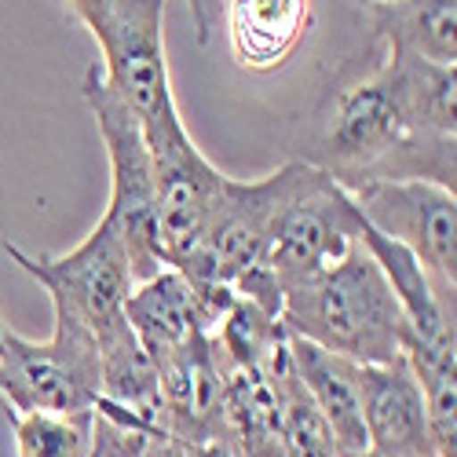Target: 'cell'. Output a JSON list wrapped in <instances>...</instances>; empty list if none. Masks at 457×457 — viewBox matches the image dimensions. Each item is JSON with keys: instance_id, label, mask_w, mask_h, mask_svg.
<instances>
[{"instance_id": "1", "label": "cell", "mask_w": 457, "mask_h": 457, "mask_svg": "<svg viewBox=\"0 0 457 457\" xmlns=\"http://www.w3.org/2000/svg\"><path fill=\"white\" fill-rule=\"evenodd\" d=\"M453 96L457 66L388 48V59L366 81L333 99L312 165L345 187L370 179H428L453 190Z\"/></svg>"}, {"instance_id": "2", "label": "cell", "mask_w": 457, "mask_h": 457, "mask_svg": "<svg viewBox=\"0 0 457 457\" xmlns=\"http://www.w3.org/2000/svg\"><path fill=\"white\" fill-rule=\"evenodd\" d=\"M282 326L359 366L392 362L406 345L403 303L362 242L286 289Z\"/></svg>"}, {"instance_id": "3", "label": "cell", "mask_w": 457, "mask_h": 457, "mask_svg": "<svg viewBox=\"0 0 457 457\" xmlns=\"http://www.w3.org/2000/svg\"><path fill=\"white\" fill-rule=\"evenodd\" d=\"M81 92L96 113V129H99V139L106 143V158H110V205L103 220L121 238L132 278L143 282L150 275L165 271V256L158 242V198H154L150 146L139 118L113 96L99 62L85 70Z\"/></svg>"}, {"instance_id": "4", "label": "cell", "mask_w": 457, "mask_h": 457, "mask_svg": "<svg viewBox=\"0 0 457 457\" xmlns=\"http://www.w3.org/2000/svg\"><path fill=\"white\" fill-rule=\"evenodd\" d=\"M0 399L15 413H88L99 403L96 333L55 312L48 340L0 329Z\"/></svg>"}, {"instance_id": "5", "label": "cell", "mask_w": 457, "mask_h": 457, "mask_svg": "<svg viewBox=\"0 0 457 457\" xmlns=\"http://www.w3.org/2000/svg\"><path fill=\"white\" fill-rule=\"evenodd\" d=\"M362 231V212L352 198L345 183H337L326 169L300 162L296 183L286 195L271 235L268 249H263L260 263L268 268L282 293L308 275L322 271L326 263L340 260Z\"/></svg>"}, {"instance_id": "6", "label": "cell", "mask_w": 457, "mask_h": 457, "mask_svg": "<svg viewBox=\"0 0 457 457\" xmlns=\"http://www.w3.org/2000/svg\"><path fill=\"white\" fill-rule=\"evenodd\" d=\"M150 162H154V198H158V242L165 268L183 271L195 260L212 209L223 190V172L195 146L179 118V106H172L162 118L143 125Z\"/></svg>"}, {"instance_id": "7", "label": "cell", "mask_w": 457, "mask_h": 457, "mask_svg": "<svg viewBox=\"0 0 457 457\" xmlns=\"http://www.w3.org/2000/svg\"><path fill=\"white\" fill-rule=\"evenodd\" d=\"M362 220L406 245L425 268L436 296L453 308L457 289V198L428 179H370L348 187Z\"/></svg>"}, {"instance_id": "8", "label": "cell", "mask_w": 457, "mask_h": 457, "mask_svg": "<svg viewBox=\"0 0 457 457\" xmlns=\"http://www.w3.org/2000/svg\"><path fill=\"white\" fill-rule=\"evenodd\" d=\"M103 52V78L139 125L176 106L165 62V0H113L88 26Z\"/></svg>"}, {"instance_id": "9", "label": "cell", "mask_w": 457, "mask_h": 457, "mask_svg": "<svg viewBox=\"0 0 457 457\" xmlns=\"http://www.w3.org/2000/svg\"><path fill=\"white\" fill-rule=\"evenodd\" d=\"M4 253L33 282L48 289L55 312L73 315L92 333L125 315V296L132 293L136 278L129 268V253L106 220L92 227V235L78 249L59 256H29L12 242H4Z\"/></svg>"}, {"instance_id": "10", "label": "cell", "mask_w": 457, "mask_h": 457, "mask_svg": "<svg viewBox=\"0 0 457 457\" xmlns=\"http://www.w3.org/2000/svg\"><path fill=\"white\" fill-rule=\"evenodd\" d=\"M296 172H300V162H286L278 172L263 179H249V183L227 176L220 202L212 209V220H209V231L195 260L183 268V275L198 282L231 286L242 271L260 263L263 249H268L271 223L296 183Z\"/></svg>"}, {"instance_id": "11", "label": "cell", "mask_w": 457, "mask_h": 457, "mask_svg": "<svg viewBox=\"0 0 457 457\" xmlns=\"http://www.w3.org/2000/svg\"><path fill=\"white\" fill-rule=\"evenodd\" d=\"M235 303L227 282H198L176 268H165L132 286L125 296V319L136 329L150 359L183 348L195 333H216L220 319Z\"/></svg>"}, {"instance_id": "12", "label": "cell", "mask_w": 457, "mask_h": 457, "mask_svg": "<svg viewBox=\"0 0 457 457\" xmlns=\"http://www.w3.org/2000/svg\"><path fill=\"white\" fill-rule=\"evenodd\" d=\"M154 366L162 385V428L195 446L227 443V362L212 333H195Z\"/></svg>"}, {"instance_id": "13", "label": "cell", "mask_w": 457, "mask_h": 457, "mask_svg": "<svg viewBox=\"0 0 457 457\" xmlns=\"http://www.w3.org/2000/svg\"><path fill=\"white\" fill-rule=\"evenodd\" d=\"M359 392L366 443L377 457H436L425 395L406 355L359 366Z\"/></svg>"}, {"instance_id": "14", "label": "cell", "mask_w": 457, "mask_h": 457, "mask_svg": "<svg viewBox=\"0 0 457 457\" xmlns=\"http://www.w3.org/2000/svg\"><path fill=\"white\" fill-rule=\"evenodd\" d=\"M289 359L308 388L312 403L326 417V425L337 443V457L362 453L370 450L366 443V425H362V392H359V362L326 352L312 340L289 333Z\"/></svg>"}, {"instance_id": "15", "label": "cell", "mask_w": 457, "mask_h": 457, "mask_svg": "<svg viewBox=\"0 0 457 457\" xmlns=\"http://www.w3.org/2000/svg\"><path fill=\"white\" fill-rule=\"evenodd\" d=\"M231 55L242 70H278L312 29V0H223Z\"/></svg>"}, {"instance_id": "16", "label": "cell", "mask_w": 457, "mask_h": 457, "mask_svg": "<svg viewBox=\"0 0 457 457\" xmlns=\"http://www.w3.org/2000/svg\"><path fill=\"white\" fill-rule=\"evenodd\" d=\"M99 348V403L103 410L132 413L146 425L162 428V385L158 366L150 352L139 345L129 319H113L103 329H96Z\"/></svg>"}, {"instance_id": "17", "label": "cell", "mask_w": 457, "mask_h": 457, "mask_svg": "<svg viewBox=\"0 0 457 457\" xmlns=\"http://www.w3.org/2000/svg\"><path fill=\"white\" fill-rule=\"evenodd\" d=\"M377 37L392 52H413L428 62L457 59V0H370Z\"/></svg>"}, {"instance_id": "18", "label": "cell", "mask_w": 457, "mask_h": 457, "mask_svg": "<svg viewBox=\"0 0 457 457\" xmlns=\"http://www.w3.org/2000/svg\"><path fill=\"white\" fill-rule=\"evenodd\" d=\"M403 355L425 395L436 457H453V446H457V337L421 340L406 333Z\"/></svg>"}, {"instance_id": "19", "label": "cell", "mask_w": 457, "mask_h": 457, "mask_svg": "<svg viewBox=\"0 0 457 457\" xmlns=\"http://www.w3.org/2000/svg\"><path fill=\"white\" fill-rule=\"evenodd\" d=\"M263 373H268L275 403H278L282 453L286 457H337V443H333L326 417L312 403L308 388H303V380L289 359V333H286V345L263 366Z\"/></svg>"}, {"instance_id": "20", "label": "cell", "mask_w": 457, "mask_h": 457, "mask_svg": "<svg viewBox=\"0 0 457 457\" xmlns=\"http://www.w3.org/2000/svg\"><path fill=\"white\" fill-rule=\"evenodd\" d=\"M286 326L278 315H271L268 308L245 300L235 293V303L227 308V315L220 319L212 340L223 355L227 366H245V370H263L271 362V355L286 345Z\"/></svg>"}, {"instance_id": "21", "label": "cell", "mask_w": 457, "mask_h": 457, "mask_svg": "<svg viewBox=\"0 0 457 457\" xmlns=\"http://www.w3.org/2000/svg\"><path fill=\"white\" fill-rule=\"evenodd\" d=\"M92 417L96 410L88 413H15L8 410L19 457H92Z\"/></svg>"}, {"instance_id": "22", "label": "cell", "mask_w": 457, "mask_h": 457, "mask_svg": "<svg viewBox=\"0 0 457 457\" xmlns=\"http://www.w3.org/2000/svg\"><path fill=\"white\" fill-rule=\"evenodd\" d=\"M187 12H190V22H195L198 45H209L212 29L223 19V0H187Z\"/></svg>"}, {"instance_id": "23", "label": "cell", "mask_w": 457, "mask_h": 457, "mask_svg": "<svg viewBox=\"0 0 457 457\" xmlns=\"http://www.w3.org/2000/svg\"><path fill=\"white\" fill-rule=\"evenodd\" d=\"M66 4H70L73 19L85 22V26H92V22H96V19L113 4V0H66Z\"/></svg>"}, {"instance_id": "24", "label": "cell", "mask_w": 457, "mask_h": 457, "mask_svg": "<svg viewBox=\"0 0 457 457\" xmlns=\"http://www.w3.org/2000/svg\"><path fill=\"white\" fill-rule=\"evenodd\" d=\"M348 457H377L373 450H362V453H348Z\"/></svg>"}, {"instance_id": "25", "label": "cell", "mask_w": 457, "mask_h": 457, "mask_svg": "<svg viewBox=\"0 0 457 457\" xmlns=\"http://www.w3.org/2000/svg\"><path fill=\"white\" fill-rule=\"evenodd\" d=\"M0 329H4V322H0Z\"/></svg>"}]
</instances>
